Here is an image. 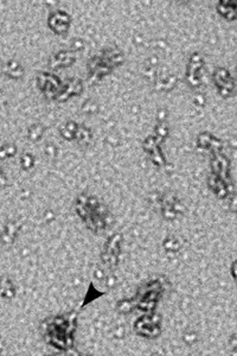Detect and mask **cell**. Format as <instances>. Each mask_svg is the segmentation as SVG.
I'll return each mask as SVG.
<instances>
[{
    "instance_id": "cell-6",
    "label": "cell",
    "mask_w": 237,
    "mask_h": 356,
    "mask_svg": "<svg viewBox=\"0 0 237 356\" xmlns=\"http://www.w3.org/2000/svg\"><path fill=\"white\" fill-rule=\"evenodd\" d=\"M82 92V83L79 78H71L70 81H68V83H65V86L61 88L58 93V96L56 99L58 100H65V99H69L70 96L80 94Z\"/></svg>"
},
{
    "instance_id": "cell-14",
    "label": "cell",
    "mask_w": 237,
    "mask_h": 356,
    "mask_svg": "<svg viewBox=\"0 0 237 356\" xmlns=\"http://www.w3.org/2000/svg\"><path fill=\"white\" fill-rule=\"evenodd\" d=\"M35 165V158L31 153H25V155L22 156L20 158V167H22L24 170H30V169L34 168Z\"/></svg>"
},
{
    "instance_id": "cell-2",
    "label": "cell",
    "mask_w": 237,
    "mask_h": 356,
    "mask_svg": "<svg viewBox=\"0 0 237 356\" xmlns=\"http://www.w3.org/2000/svg\"><path fill=\"white\" fill-rule=\"evenodd\" d=\"M71 18L68 13L63 11H56L50 14L47 19V25L57 35L67 34L69 28H70Z\"/></svg>"
},
{
    "instance_id": "cell-12",
    "label": "cell",
    "mask_w": 237,
    "mask_h": 356,
    "mask_svg": "<svg viewBox=\"0 0 237 356\" xmlns=\"http://www.w3.org/2000/svg\"><path fill=\"white\" fill-rule=\"evenodd\" d=\"M44 134V127L41 123H35L29 128V138L32 141H40Z\"/></svg>"
},
{
    "instance_id": "cell-10",
    "label": "cell",
    "mask_w": 237,
    "mask_h": 356,
    "mask_svg": "<svg viewBox=\"0 0 237 356\" xmlns=\"http://www.w3.org/2000/svg\"><path fill=\"white\" fill-rule=\"evenodd\" d=\"M4 72L6 76L13 80H18V78L23 77L24 75V68L22 67L19 62L17 61H8L4 67Z\"/></svg>"
},
{
    "instance_id": "cell-13",
    "label": "cell",
    "mask_w": 237,
    "mask_h": 356,
    "mask_svg": "<svg viewBox=\"0 0 237 356\" xmlns=\"http://www.w3.org/2000/svg\"><path fill=\"white\" fill-rule=\"evenodd\" d=\"M17 153V147L14 144H5L4 146L0 147V161L14 157Z\"/></svg>"
},
{
    "instance_id": "cell-5",
    "label": "cell",
    "mask_w": 237,
    "mask_h": 356,
    "mask_svg": "<svg viewBox=\"0 0 237 356\" xmlns=\"http://www.w3.org/2000/svg\"><path fill=\"white\" fill-rule=\"evenodd\" d=\"M214 78L217 88L223 93H228L229 94L234 88V80L230 76L229 71L226 69H217L214 74Z\"/></svg>"
},
{
    "instance_id": "cell-4",
    "label": "cell",
    "mask_w": 237,
    "mask_h": 356,
    "mask_svg": "<svg viewBox=\"0 0 237 356\" xmlns=\"http://www.w3.org/2000/svg\"><path fill=\"white\" fill-rule=\"evenodd\" d=\"M203 67L204 62L202 56L199 54H193L188 65V80L192 86H198L200 83Z\"/></svg>"
},
{
    "instance_id": "cell-9",
    "label": "cell",
    "mask_w": 237,
    "mask_h": 356,
    "mask_svg": "<svg viewBox=\"0 0 237 356\" xmlns=\"http://www.w3.org/2000/svg\"><path fill=\"white\" fill-rule=\"evenodd\" d=\"M217 12L224 19H236V4L235 1H220L217 5Z\"/></svg>"
},
{
    "instance_id": "cell-7",
    "label": "cell",
    "mask_w": 237,
    "mask_h": 356,
    "mask_svg": "<svg viewBox=\"0 0 237 356\" xmlns=\"http://www.w3.org/2000/svg\"><path fill=\"white\" fill-rule=\"evenodd\" d=\"M75 62V56L69 51H59L58 54H55L50 59V67L56 68H65L71 65Z\"/></svg>"
},
{
    "instance_id": "cell-1",
    "label": "cell",
    "mask_w": 237,
    "mask_h": 356,
    "mask_svg": "<svg viewBox=\"0 0 237 356\" xmlns=\"http://www.w3.org/2000/svg\"><path fill=\"white\" fill-rule=\"evenodd\" d=\"M124 62V55L121 51L116 49H108L102 55L94 57L89 62V71L91 74L98 76V75H107Z\"/></svg>"
},
{
    "instance_id": "cell-8",
    "label": "cell",
    "mask_w": 237,
    "mask_h": 356,
    "mask_svg": "<svg viewBox=\"0 0 237 356\" xmlns=\"http://www.w3.org/2000/svg\"><path fill=\"white\" fill-rule=\"evenodd\" d=\"M19 229H20V226L18 225L17 222H13V221L8 222L7 225L5 226L4 231H2V234H1L2 243H4V245L11 246L12 243L14 242V240H16Z\"/></svg>"
},
{
    "instance_id": "cell-3",
    "label": "cell",
    "mask_w": 237,
    "mask_h": 356,
    "mask_svg": "<svg viewBox=\"0 0 237 356\" xmlns=\"http://www.w3.org/2000/svg\"><path fill=\"white\" fill-rule=\"evenodd\" d=\"M37 86L46 94L56 96V92L61 88V81L52 74L40 72L37 75Z\"/></svg>"
},
{
    "instance_id": "cell-11",
    "label": "cell",
    "mask_w": 237,
    "mask_h": 356,
    "mask_svg": "<svg viewBox=\"0 0 237 356\" xmlns=\"http://www.w3.org/2000/svg\"><path fill=\"white\" fill-rule=\"evenodd\" d=\"M14 294H16V289H14L11 279L6 278V277L0 278V296L2 298H12Z\"/></svg>"
}]
</instances>
